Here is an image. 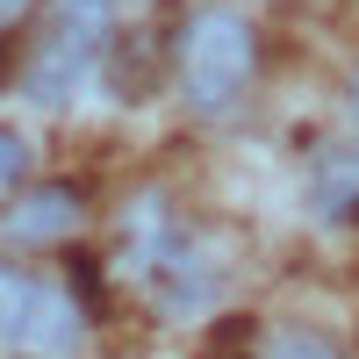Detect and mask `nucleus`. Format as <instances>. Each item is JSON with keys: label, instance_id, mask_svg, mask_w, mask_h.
Segmentation results:
<instances>
[{"label": "nucleus", "instance_id": "obj_4", "mask_svg": "<svg viewBox=\"0 0 359 359\" xmlns=\"http://www.w3.org/2000/svg\"><path fill=\"white\" fill-rule=\"evenodd\" d=\"M79 223V194L72 187H36L29 201H15V216H0V237H15V245H43V237L72 230Z\"/></svg>", "mask_w": 359, "mask_h": 359}, {"label": "nucleus", "instance_id": "obj_6", "mask_svg": "<svg viewBox=\"0 0 359 359\" xmlns=\"http://www.w3.org/2000/svg\"><path fill=\"white\" fill-rule=\"evenodd\" d=\"M22 165H29V144H22L15 130H0V194L22 187Z\"/></svg>", "mask_w": 359, "mask_h": 359}, {"label": "nucleus", "instance_id": "obj_5", "mask_svg": "<svg viewBox=\"0 0 359 359\" xmlns=\"http://www.w3.org/2000/svg\"><path fill=\"white\" fill-rule=\"evenodd\" d=\"M266 359H338V345L323 331H302V323H294V331H280L273 345H266Z\"/></svg>", "mask_w": 359, "mask_h": 359}, {"label": "nucleus", "instance_id": "obj_8", "mask_svg": "<svg viewBox=\"0 0 359 359\" xmlns=\"http://www.w3.org/2000/svg\"><path fill=\"white\" fill-rule=\"evenodd\" d=\"M352 115H359V86H352Z\"/></svg>", "mask_w": 359, "mask_h": 359}, {"label": "nucleus", "instance_id": "obj_2", "mask_svg": "<svg viewBox=\"0 0 359 359\" xmlns=\"http://www.w3.org/2000/svg\"><path fill=\"white\" fill-rule=\"evenodd\" d=\"M101 43H108V0H65L50 43L36 50V65H29V79H22L29 101H36V108H65L79 86H86Z\"/></svg>", "mask_w": 359, "mask_h": 359}, {"label": "nucleus", "instance_id": "obj_7", "mask_svg": "<svg viewBox=\"0 0 359 359\" xmlns=\"http://www.w3.org/2000/svg\"><path fill=\"white\" fill-rule=\"evenodd\" d=\"M22 8H29V0H0V22H15V15H22Z\"/></svg>", "mask_w": 359, "mask_h": 359}, {"label": "nucleus", "instance_id": "obj_3", "mask_svg": "<svg viewBox=\"0 0 359 359\" xmlns=\"http://www.w3.org/2000/svg\"><path fill=\"white\" fill-rule=\"evenodd\" d=\"M0 345L22 359H65L79 345V309L57 287L0 266Z\"/></svg>", "mask_w": 359, "mask_h": 359}, {"label": "nucleus", "instance_id": "obj_1", "mask_svg": "<svg viewBox=\"0 0 359 359\" xmlns=\"http://www.w3.org/2000/svg\"><path fill=\"white\" fill-rule=\"evenodd\" d=\"M252 72V29L237 8H201L180 29V86L194 108H230Z\"/></svg>", "mask_w": 359, "mask_h": 359}]
</instances>
